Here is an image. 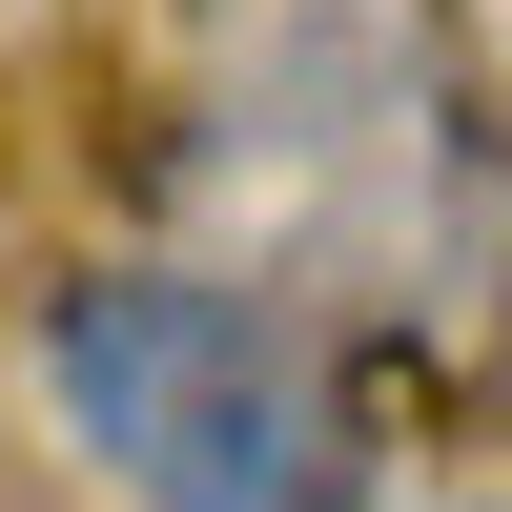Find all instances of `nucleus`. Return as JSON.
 Returning a JSON list of instances; mask_svg holds the SVG:
<instances>
[{"instance_id":"1","label":"nucleus","mask_w":512,"mask_h":512,"mask_svg":"<svg viewBox=\"0 0 512 512\" xmlns=\"http://www.w3.org/2000/svg\"><path fill=\"white\" fill-rule=\"evenodd\" d=\"M41 390H62L82 472L144 512H349V390H328L308 308L226 267H62L41 287Z\"/></svg>"}]
</instances>
